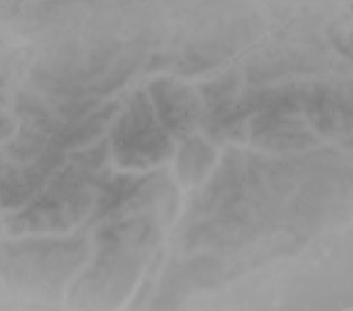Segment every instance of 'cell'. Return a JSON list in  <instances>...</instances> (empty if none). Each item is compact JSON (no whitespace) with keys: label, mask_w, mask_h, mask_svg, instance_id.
<instances>
[{"label":"cell","mask_w":353,"mask_h":311,"mask_svg":"<svg viewBox=\"0 0 353 311\" xmlns=\"http://www.w3.org/2000/svg\"><path fill=\"white\" fill-rule=\"evenodd\" d=\"M159 92L155 96L159 115L167 129L182 135L192 129V122L197 116V100L187 87L174 83H161L152 87Z\"/></svg>","instance_id":"cell-1"}]
</instances>
